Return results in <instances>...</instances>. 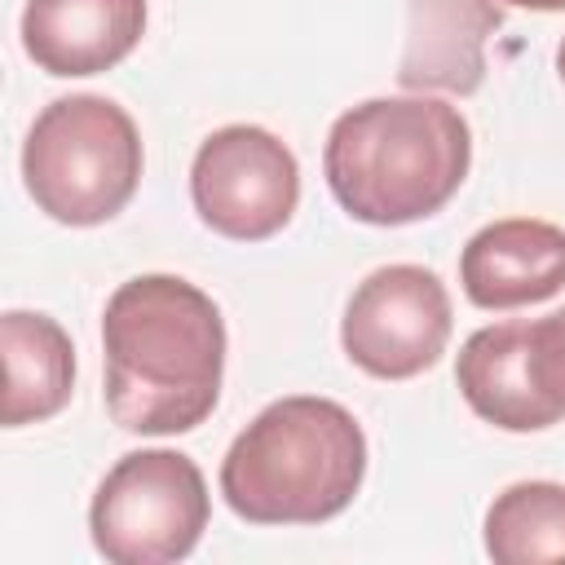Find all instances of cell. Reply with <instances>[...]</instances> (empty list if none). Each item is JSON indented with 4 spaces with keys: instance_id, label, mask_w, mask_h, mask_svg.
<instances>
[{
    "instance_id": "obj_1",
    "label": "cell",
    "mask_w": 565,
    "mask_h": 565,
    "mask_svg": "<svg viewBox=\"0 0 565 565\" xmlns=\"http://www.w3.org/2000/svg\"><path fill=\"white\" fill-rule=\"evenodd\" d=\"M106 411L124 433L172 437L199 428L225 371V322L207 291L177 274L119 282L102 313Z\"/></svg>"
},
{
    "instance_id": "obj_2",
    "label": "cell",
    "mask_w": 565,
    "mask_h": 565,
    "mask_svg": "<svg viewBox=\"0 0 565 565\" xmlns=\"http://www.w3.org/2000/svg\"><path fill=\"white\" fill-rule=\"evenodd\" d=\"M472 163L468 119L437 97H371L344 110L322 150L335 203L366 225H411L441 212Z\"/></svg>"
},
{
    "instance_id": "obj_3",
    "label": "cell",
    "mask_w": 565,
    "mask_h": 565,
    "mask_svg": "<svg viewBox=\"0 0 565 565\" xmlns=\"http://www.w3.org/2000/svg\"><path fill=\"white\" fill-rule=\"evenodd\" d=\"M362 477V424L331 397L269 402L221 459V494L252 525L331 521L353 503Z\"/></svg>"
},
{
    "instance_id": "obj_4",
    "label": "cell",
    "mask_w": 565,
    "mask_h": 565,
    "mask_svg": "<svg viewBox=\"0 0 565 565\" xmlns=\"http://www.w3.org/2000/svg\"><path fill=\"white\" fill-rule=\"evenodd\" d=\"M22 181L62 225H102L141 181V137L124 106L97 93L49 102L22 141Z\"/></svg>"
},
{
    "instance_id": "obj_5",
    "label": "cell",
    "mask_w": 565,
    "mask_h": 565,
    "mask_svg": "<svg viewBox=\"0 0 565 565\" xmlns=\"http://www.w3.org/2000/svg\"><path fill=\"white\" fill-rule=\"evenodd\" d=\"M207 512V481L190 455L132 450L102 477L88 530L110 565H168L194 552Z\"/></svg>"
},
{
    "instance_id": "obj_6",
    "label": "cell",
    "mask_w": 565,
    "mask_h": 565,
    "mask_svg": "<svg viewBox=\"0 0 565 565\" xmlns=\"http://www.w3.org/2000/svg\"><path fill=\"white\" fill-rule=\"evenodd\" d=\"M190 199L207 230L234 243L278 234L300 203L296 154L256 124L216 128L190 168Z\"/></svg>"
},
{
    "instance_id": "obj_7",
    "label": "cell",
    "mask_w": 565,
    "mask_h": 565,
    "mask_svg": "<svg viewBox=\"0 0 565 565\" xmlns=\"http://www.w3.org/2000/svg\"><path fill=\"white\" fill-rule=\"evenodd\" d=\"M450 340L446 282L424 265H384L349 296L340 344L353 366L375 380H411L428 371Z\"/></svg>"
},
{
    "instance_id": "obj_8",
    "label": "cell",
    "mask_w": 565,
    "mask_h": 565,
    "mask_svg": "<svg viewBox=\"0 0 565 565\" xmlns=\"http://www.w3.org/2000/svg\"><path fill=\"white\" fill-rule=\"evenodd\" d=\"M455 384L463 402L494 428L503 433H539L565 419V406L552 397L543 366H539V344H534V322L512 318L481 327L463 340L459 362H455Z\"/></svg>"
},
{
    "instance_id": "obj_9",
    "label": "cell",
    "mask_w": 565,
    "mask_h": 565,
    "mask_svg": "<svg viewBox=\"0 0 565 565\" xmlns=\"http://www.w3.org/2000/svg\"><path fill=\"white\" fill-rule=\"evenodd\" d=\"M463 296L477 309H521L565 287V230L534 216H508L477 230L459 256Z\"/></svg>"
},
{
    "instance_id": "obj_10",
    "label": "cell",
    "mask_w": 565,
    "mask_h": 565,
    "mask_svg": "<svg viewBox=\"0 0 565 565\" xmlns=\"http://www.w3.org/2000/svg\"><path fill=\"white\" fill-rule=\"evenodd\" d=\"M146 31V0H26L22 49L57 75H102L119 66Z\"/></svg>"
},
{
    "instance_id": "obj_11",
    "label": "cell",
    "mask_w": 565,
    "mask_h": 565,
    "mask_svg": "<svg viewBox=\"0 0 565 565\" xmlns=\"http://www.w3.org/2000/svg\"><path fill=\"white\" fill-rule=\"evenodd\" d=\"M499 26L503 9L494 0H406L397 84L406 93H477L486 79V40Z\"/></svg>"
},
{
    "instance_id": "obj_12",
    "label": "cell",
    "mask_w": 565,
    "mask_h": 565,
    "mask_svg": "<svg viewBox=\"0 0 565 565\" xmlns=\"http://www.w3.org/2000/svg\"><path fill=\"white\" fill-rule=\"evenodd\" d=\"M4 349V428L53 419L75 388V349L49 313L9 309L0 318Z\"/></svg>"
},
{
    "instance_id": "obj_13",
    "label": "cell",
    "mask_w": 565,
    "mask_h": 565,
    "mask_svg": "<svg viewBox=\"0 0 565 565\" xmlns=\"http://www.w3.org/2000/svg\"><path fill=\"white\" fill-rule=\"evenodd\" d=\"M486 552L499 565L565 561V486L516 481L486 512Z\"/></svg>"
},
{
    "instance_id": "obj_14",
    "label": "cell",
    "mask_w": 565,
    "mask_h": 565,
    "mask_svg": "<svg viewBox=\"0 0 565 565\" xmlns=\"http://www.w3.org/2000/svg\"><path fill=\"white\" fill-rule=\"evenodd\" d=\"M534 344H539V362H543V380L552 388V397L565 406V309L534 318Z\"/></svg>"
},
{
    "instance_id": "obj_15",
    "label": "cell",
    "mask_w": 565,
    "mask_h": 565,
    "mask_svg": "<svg viewBox=\"0 0 565 565\" xmlns=\"http://www.w3.org/2000/svg\"><path fill=\"white\" fill-rule=\"evenodd\" d=\"M503 4H516V9H534V13H561L565 0H503Z\"/></svg>"
},
{
    "instance_id": "obj_16",
    "label": "cell",
    "mask_w": 565,
    "mask_h": 565,
    "mask_svg": "<svg viewBox=\"0 0 565 565\" xmlns=\"http://www.w3.org/2000/svg\"><path fill=\"white\" fill-rule=\"evenodd\" d=\"M556 71H561V79H565V40H561V49H556Z\"/></svg>"
}]
</instances>
